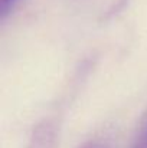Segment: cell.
<instances>
[{"mask_svg": "<svg viewBox=\"0 0 147 148\" xmlns=\"http://www.w3.org/2000/svg\"><path fill=\"white\" fill-rule=\"evenodd\" d=\"M20 1L22 0H0V17H1V20H4L16 9V6Z\"/></svg>", "mask_w": 147, "mask_h": 148, "instance_id": "cell-2", "label": "cell"}, {"mask_svg": "<svg viewBox=\"0 0 147 148\" xmlns=\"http://www.w3.org/2000/svg\"><path fill=\"white\" fill-rule=\"evenodd\" d=\"M81 148H107V147H104L102 144H98V143H88V144L82 145Z\"/></svg>", "mask_w": 147, "mask_h": 148, "instance_id": "cell-4", "label": "cell"}, {"mask_svg": "<svg viewBox=\"0 0 147 148\" xmlns=\"http://www.w3.org/2000/svg\"><path fill=\"white\" fill-rule=\"evenodd\" d=\"M131 148H147V128H144L140 135L137 137V140L134 141Z\"/></svg>", "mask_w": 147, "mask_h": 148, "instance_id": "cell-3", "label": "cell"}, {"mask_svg": "<svg viewBox=\"0 0 147 148\" xmlns=\"http://www.w3.org/2000/svg\"><path fill=\"white\" fill-rule=\"evenodd\" d=\"M58 130L52 121L38 124L30 135L28 148H56Z\"/></svg>", "mask_w": 147, "mask_h": 148, "instance_id": "cell-1", "label": "cell"}]
</instances>
